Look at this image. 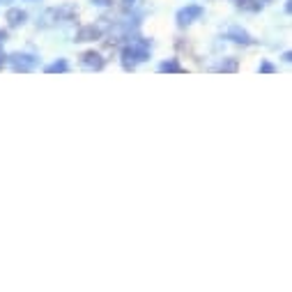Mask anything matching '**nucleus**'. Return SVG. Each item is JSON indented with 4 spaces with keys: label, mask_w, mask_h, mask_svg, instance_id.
I'll list each match as a JSON object with an SVG mask.
<instances>
[{
    "label": "nucleus",
    "mask_w": 292,
    "mask_h": 292,
    "mask_svg": "<svg viewBox=\"0 0 292 292\" xmlns=\"http://www.w3.org/2000/svg\"><path fill=\"white\" fill-rule=\"evenodd\" d=\"M122 58H124V67L127 69H134L136 62H143V60L150 58V51H148V42H134L131 46L122 51Z\"/></svg>",
    "instance_id": "1"
},
{
    "label": "nucleus",
    "mask_w": 292,
    "mask_h": 292,
    "mask_svg": "<svg viewBox=\"0 0 292 292\" xmlns=\"http://www.w3.org/2000/svg\"><path fill=\"white\" fill-rule=\"evenodd\" d=\"M200 16H203V7H200V5H187L184 10L177 12V23L179 25H189V23H193L196 19H200Z\"/></svg>",
    "instance_id": "2"
},
{
    "label": "nucleus",
    "mask_w": 292,
    "mask_h": 292,
    "mask_svg": "<svg viewBox=\"0 0 292 292\" xmlns=\"http://www.w3.org/2000/svg\"><path fill=\"white\" fill-rule=\"evenodd\" d=\"M81 64H83L85 69L99 71V69H104V58H101L97 51H88V53H83V58H81Z\"/></svg>",
    "instance_id": "3"
},
{
    "label": "nucleus",
    "mask_w": 292,
    "mask_h": 292,
    "mask_svg": "<svg viewBox=\"0 0 292 292\" xmlns=\"http://www.w3.org/2000/svg\"><path fill=\"white\" fill-rule=\"evenodd\" d=\"M12 62H14L16 71H28V69H32V67L37 64V58L25 55V53H14V55H12Z\"/></svg>",
    "instance_id": "4"
},
{
    "label": "nucleus",
    "mask_w": 292,
    "mask_h": 292,
    "mask_svg": "<svg viewBox=\"0 0 292 292\" xmlns=\"http://www.w3.org/2000/svg\"><path fill=\"white\" fill-rule=\"evenodd\" d=\"M101 35V30L97 25H83V28L76 32V42H92Z\"/></svg>",
    "instance_id": "5"
},
{
    "label": "nucleus",
    "mask_w": 292,
    "mask_h": 292,
    "mask_svg": "<svg viewBox=\"0 0 292 292\" xmlns=\"http://www.w3.org/2000/svg\"><path fill=\"white\" fill-rule=\"evenodd\" d=\"M228 37H230L233 42H237V44H246V46H248V44H253L251 35H248L246 30H242V28H233V30L228 32Z\"/></svg>",
    "instance_id": "6"
},
{
    "label": "nucleus",
    "mask_w": 292,
    "mask_h": 292,
    "mask_svg": "<svg viewBox=\"0 0 292 292\" xmlns=\"http://www.w3.org/2000/svg\"><path fill=\"white\" fill-rule=\"evenodd\" d=\"M25 19H28V14H25L23 10H16V7L7 10V21H10V25H21V23H25Z\"/></svg>",
    "instance_id": "7"
},
{
    "label": "nucleus",
    "mask_w": 292,
    "mask_h": 292,
    "mask_svg": "<svg viewBox=\"0 0 292 292\" xmlns=\"http://www.w3.org/2000/svg\"><path fill=\"white\" fill-rule=\"evenodd\" d=\"M237 7L244 12H260L263 10V3L260 0H237Z\"/></svg>",
    "instance_id": "8"
},
{
    "label": "nucleus",
    "mask_w": 292,
    "mask_h": 292,
    "mask_svg": "<svg viewBox=\"0 0 292 292\" xmlns=\"http://www.w3.org/2000/svg\"><path fill=\"white\" fill-rule=\"evenodd\" d=\"M159 71H168V74H177V71H182V67H179L177 60H166V62L159 64Z\"/></svg>",
    "instance_id": "9"
},
{
    "label": "nucleus",
    "mask_w": 292,
    "mask_h": 292,
    "mask_svg": "<svg viewBox=\"0 0 292 292\" xmlns=\"http://www.w3.org/2000/svg\"><path fill=\"white\" fill-rule=\"evenodd\" d=\"M67 67H69V64H67V60H55L53 64H49V67H46V71H49V74H62V71H67Z\"/></svg>",
    "instance_id": "10"
},
{
    "label": "nucleus",
    "mask_w": 292,
    "mask_h": 292,
    "mask_svg": "<svg viewBox=\"0 0 292 292\" xmlns=\"http://www.w3.org/2000/svg\"><path fill=\"white\" fill-rule=\"evenodd\" d=\"M216 69H218V71H230V74H233V71H237V60H235V58L223 60V62L218 64Z\"/></svg>",
    "instance_id": "11"
},
{
    "label": "nucleus",
    "mask_w": 292,
    "mask_h": 292,
    "mask_svg": "<svg viewBox=\"0 0 292 292\" xmlns=\"http://www.w3.org/2000/svg\"><path fill=\"white\" fill-rule=\"evenodd\" d=\"M260 71H263V74H274L276 67H274L272 62H263V64H260Z\"/></svg>",
    "instance_id": "12"
},
{
    "label": "nucleus",
    "mask_w": 292,
    "mask_h": 292,
    "mask_svg": "<svg viewBox=\"0 0 292 292\" xmlns=\"http://www.w3.org/2000/svg\"><path fill=\"white\" fill-rule=\"evenodd\" d=\"M92 5H97V7H111V5H113V0H92Z\"/></svg>",
    "instance_id": "13"
},
{
    "label": "nucleus",
    "mask_w": 292,
    "mask_h": 292,
    "mask_svg": "<svg viewBox=\"0 0 292 292\" xmlns=\"http://www.w3.org/2000/svg\"><path fill=\"white\" fill-rule=\"evenodd\" d=\"M3 62H5V58H0V67H3Z\"/></svg>",
    "instance_id": "14"
},
{
    "label": "nucleus",
    "mask_w": 292,
    "mask_h": 292,
    "mask_svg": "<svg viewBox=\"0 0 292 292\" xmlns=\"http://www.w3.org/2000/svg\"><path fill=\"white\" fill-rule=\"evenodd\" d=\"M124 3H134V0H124Z\"/></svg>",
    "instance_id": "15"
}]
</instances>
